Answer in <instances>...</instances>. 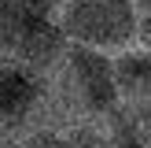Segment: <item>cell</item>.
Returning a JSON list of instances; mask_svg holds the SVG:
<instances>
[{
  "label": "cell",
  "mask_w": 151,
  "mask_h": 148,
  "mask_svg": "<svg viewBox=\"0 0 151 148\" xmlns=\"http://www.w3.org/2000/svg\"><path fill=\"white\" fill-rule=\"evenodd\" d=\"M103 137L111 141V148H147L151 137L144 130V122H140L137 107L133 104H114V107L103 115Z\"/></svg>",
  "instance_id": "6"
},
{
  "label": "cell",
  "mask_w": 151,
  "mask_h": 148,
  "mask_svg": "<svg viewBox=\"0 0 151 148\" xmlns=\"http://www.w3.org/2000/svg\"><path fill=\"white\" fill-rule=\"evenodd\" d=\"M133 107H137L140 122H144V130H147V137H151V100H140V104H133Z\"/></svg>",
  "instance_id": "10"
},
{
  "label": "cell",
  "mask_w": 151,
  "mask_h": 148,
  "mask_svg": "<svg viewBox=\"0 0 151 148\" xmlns=\"http://www.w3.org/2000/svg\"><path fill=\"white\" fill-rule=\"evenodd\" d=\"M63 33L74 44L114 48L137 33V4L133 0H66Z\"/></svg>",
  "instance_id": "2"
},
{
  "label": "cell",
  "mask_w": 151,
  "mask_h": 148,
  "mask_svg": "<svg viewBox=\"0 0 151 148\" xmlns=\"http://www.w3.org/2000/svg\"><path fill=\"white\" fill-rule=\"evenodd\" d=\"M37 100V78L26 67H7L0 63V118L11 122L22 118Z\"/></svg>",
  "instance_id": "5"
},
{
  "label": "cell",
  "mask_w": 151,
  "mask_h": 148,
  "mask_svg": "<svg viewBox=\"0 0 151 148\" xmlns=\"http://www.w3.org/2000/svg\"><path fill=\"white\" fill-rule=\"evenodd\" d=\"M111 63H114L118 96H122L125 104L151 100V52H147V48H129V52H118Z\"/></svg>",
  "instance_id": "4"
},
{
  "label": "cell",
  "mask_w": 151,
  "mask_h": 148,
  "mask_svg": "<svg viewBox=\"0 0 151 148\" xmlns=\"http://www.w3.org/2000/svg\"><path fill=\"white\" fill-rule=\"evenodd\" d=\"M66 148H111V141L103 137V130L78 126V130H70V133H66Z\"/></svg>",
  "instance_id": "7"
},
{
  "label": "cell",
  "mask_w": 151,
  "mask_h": 148,
  "mask_svg": "<svg viewBox=\"0 0 151 148\" xmlns=\"http://www.w3.org/2000/svg\"><path fill=\"white\" fill-rule=\"evenodd\" d=\"M137 37H140V44L151 52V15H144V19L137 22Z\"/></svg>",
  "instance_id": "9"
},
{
  "label": "cell",
  "mask_w": 151,
  "mask_h": 148,
  "mask_svg": "<svg viewBox=\"0 0 151 148\" xmlns=\"http://www.w3.org/2000/svg\"><path fill=\"white\" fill-rule=\"evenodd\" d=\"M133 4H137V7H140L144 15H151V0H133Z\"/></svg>",
  "instance_id": "11"
},
{
  "label": "cell",
  "mask_w": 151,
  "mask_h": 148,
  "mask_svg": "<svg viewBox=\"0 0 151 148\" xmlns=\"http://www.w3.org/2000/svg\"><path fill=\"white\" fill-rule=\"evenodd\" d=\"M66 33L59 26H52L48 19H33L26 30H19L15 33V44H19V59L26 67H48V63H55V59H63V52H66Z\"/></svg>",
  "instance_id": "3"
},
{
  "label": "cell",
  "mask_w": 151,
  "mask_h": 148,
  "mask_svg": "<svg viewBox=\"0 0 151 148\" xmlns=\"http://www.w3.org/2000/svg\"><path fill=\"white\" fill-rule=\"evenodd\" d=\"M19 148H66V137H59V133L44 130V133H33V137H26Z\"/></svg>",
  "instance_id": "8"
},
{
  "label": "cell",
  "mask_w": 151,
  "mask_h": 148,
  "mask_svg": "<svg viewBox=\"0 0 151 148\" xmlns=\"http://www.w3.org/2000/svg\"><path fill=\"white\" fill-rule=\"evenodd\" d=\"M59 93H63L66 107L88 118H103L114 104H122L114 63L88 44H66L63 59H59Z\"/></svg>",
  "instance_id": "1"
}]
</instances>
